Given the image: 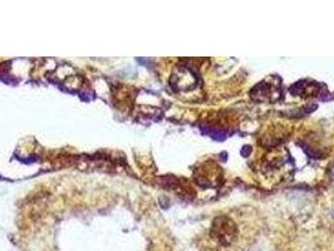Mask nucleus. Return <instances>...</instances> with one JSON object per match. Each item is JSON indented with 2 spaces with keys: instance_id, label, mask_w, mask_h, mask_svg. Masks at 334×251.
Instances as JSON below:
<instances>
[{
  "instance_id": "1",
  "label": "nucleus",
  "mask_w": 334,
  "mask_h": 251,
  "mask_svg": "<svg viewBox=\"0 0 334 251\" xmlns=\"http://www.w3.org/2000/svg\"><path fill=\"white\" fill-rule=\"evenodd\" d=\"M210 235L216 242H219L220 245L229 246L236 239V225L234 224V221L226 216L216 218L213 222Z\"/></svg>"
},
{
  "instance_id": "2",
  "label": "nucleus",
  "mask_w": 334,
  "mask_h": 251,
  "mask_svg": "<svg viewBox=\"0 0 334 251\" xmlns=\"http://www.w3.org/2000/svg\"><path fill=\"white\" fill-rule=\"evenodd\" d=\"M279 85H275L273 83H267V81L260 83L255 87V89L251 92V96L256 100H277L279 98Z\"/></svg>"
},
{
  "instance_id": "3",
  "label": "nucleus",
  "mask_w": 334,
  "mask_h": 251,
  "mask_svg": "<svg viewBox=\"0 0 334 251\" xmlns=\"http://www.w3.org/2000/svg\"><path fill=\"white\" fill-rule=\"evenodd\" d=\"M319 85H317L314 82H299L295 84L294 88H292V93L299 94L301 97H309L318 93Z\"/></svg>"
}]
</instances>
